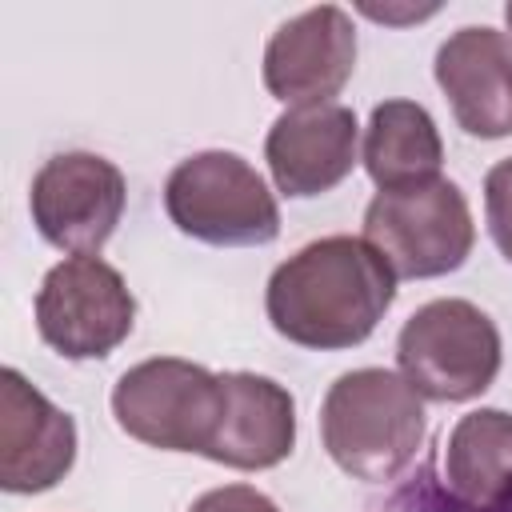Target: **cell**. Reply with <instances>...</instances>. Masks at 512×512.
<instances>
[{
	"label": "cell",
	"mask_w": 512,
	"mask_h": 512,
	"mask_svg": "<svg viewBox=\"0 0 512 512\" xmlns=\"http://www.w3.org/2000/svg\"><path fill=\"white\" fill-rule=\"evenodd\" d=\"M500 328L472 300L444 296L416 308L396 336L400 376L436 404H464L500 376Z\"/></svg>",
	"instance_id": "cell-4"
},
{
	"label": "cell",
	"mask_w": 512,
	"mask_h": 512,
	"mask_svg": "<svg viewBox=\"0 0 512 512\" xmlns=\"http://www.w3.org/2000/svg\"><path fill=\"white\" fill-rule=\"evenodd\" d=\"M264 160L276 192L292 200L324 196L352 176L360 160V124L344 104L288 108L272 120L264 140Z\"/></svg>",
	"instance_id": "cell-11"
},
{
	"label": "cell",
	"mask_w": 512,
	"mask_h": 512,
	"mask_svg": "<svg viewBox=\"0 0 512 512\" xmlns=\"http://www.w3.org/2000/svg\"><path fill=\"white\" fill-rule=\"evenodd\" d=\"M436 84L456 124L476 140L512 136V36L488 24L456 28L436 48Z\"/></svg>",
	"instance_id": "cell-12"
},
{
	"label": "cell",
	"mask_w": 512,
	"mask_h": 512,
	"mask_svg": "<svg viewBox=\"0 0 512 512\" xmlns=\"http://www.w3.org/2000/svg\"><path fill=\"white\" fill-rule=\"evenodd\" d=\"M504 20H508V32H512V0L504 4Z\"/></svg>",
	"instance_id": "cell-19"
},
{
	"label": "cell",
	"mask_w": 512,
	"mask_h": 512,
	"mask_svg": "<svg viewBox=\"0 0 512 512\" xmlns=\"http://www.w3.org/2000/svg\"><path fill=\"white\" fill-rule=\"evenodd\" d=\"M188 512H280V508L252 484H224V488L204 492Z\"/></svg>",
	"instance_id": "cell-18"
},
{
	"label": "cell",
	"mask_w": 512,
	"mask_h": 512,
	"mask_svg": "<svg viewBox=\"0 0 512 512\" xmlns=\"http://www.w3.org/2000/svg\"><path fill=\"white\" fill-rule=\"evenodd\" d=\"M380 512H512V504H504V508H472V504L456 500L444 488V480L432 476V468H420V476H412L404 488H396V496Z\"/></svg>",
	"instance_id": "cell-16"
},
{
	"label": "cell",
	"mask_w": 512,
	"mask_h": 512,
	"mask_svg": "<svg viewBox=\"0 0 512 512\" xmlns=\"http://www.w3.org/2000/svg\"><path fill=\"white\" fill-rule=\"evenodd\" d=\"M136 324V296L100 256H68L40 280L36 332L64 360H104Z\"/></svg>",
	"instance_id": "cell-7"
},
{
	"label": "cell",
	"mask_w": 512,
	"mask_h": 512,
	"mask_svg": "<svg viewBox=\"0 0 512 512\" xmlns=\"http://www.w3.org/2000/svg\"><path fill=\"white\" fill-rule=\"evenodd\" d=\"M168 220L212 248H260L280 236V208L264 176L236 152L212 148L180 160L164 184Z\"/></svg>",
	"instance_id": "cell-3"
},
{
	"label": "cell",
	"mask_w": 512,
	"mask_h": 512,
	"mask_svg": "<svg viewBox=\"0 0 512 512\" xmlns=\"http://www.w3.org/2000/svg\"><path fill=\"white\" fill-rule=\"evenodd\" d=\"M396 300V276L364 236H324L288 256L264 288L268 324L300 348L364 344Z\"/></svg>",
	"instance_id": "cell-1"
},
{
	"label": "cell",
	"mask_w": 512,
	"mask_h": 512,
	"mask_svg": "<svg viewBox=\"0 0 512 512\" xmlns=\"http://www.w3.org/2000/svg\"><path fill=\"white\" fill-rule=\"evenodd\" d=\"M224 412L220 372L180 356H152L132 364L112 388V416L120 432L160 452L208 456Z\"/></svg>",
	"instance_id": "cell-6"
},
{
	"label": "cell",
	"mask_w": 512,
	"mask_h": 512,
	"mask_svg": "<svg viewBox=\"0 0 512 512\" xmlns=\"http://www.w3.org/2000/svg\"><path fill=\"white\" fill-rule=\"evenodd\" d=\"M364 244L384 256L396 280L448 276L472 256L476 244L468 196L444 176L376 192L364 208Z\"/></svg>",
	"instance_id": "cell-5"
},
{
	"label": "cell",
	"mask_w": 512,
	"mask_h": 512,
	"mask_svg": "<svg viewBox=\"0 0 512 512\" xmlns=\"http://www.w3.org/2000/svg\"><path fill=\"white\" fill-rule=\"evenodd\" d=\"M124 172L96 152H60L40 164L28 192L36 232L72 256H96L124 216Z\"/></svg>",
	"instance_id": "cell-8"
},
{
	"label": "cell",
	"mask_w": 512,
	"mask_h": 512,
	"mask_svg": "<svg viewBox=\"0 0 512 512\" xmlns=\"http://www.w3.org/2000/svg\"><path fill=\"white\" fill-rule=\"evenodd\" d=\"M76 464V420L16 368L0 372V488L36 496Z\"/></svg>",
	"instance_id": "cell-10"
},
{
	"label": "cell",
	"mask_w": 512,
	"mask_h": 512,
	"mask_svg": "<svg viewBox=\"0 0 512 512\" xmlns=\"http://www.w3.org/2000/svg\"><path fill=\"white\" fill-rule=\"evenodd\" d=\"M364 172L380 192L428 184L440 176L444 140L436 120L416 100H384L372 108L364 128Z\"/></svg>",
	"instance_id": "cell-14"
},
{
	"label": "cell",
	"mask_w": 512,
	"mask_h": 512,
	"mask_svg": "<svg viewBox=\"0 0 512 512\" xmlns=\"http://www.w3.org/2000/svg\"><path fill=\"white\" fill-rule=\"evenodd\" d=\"M224 412L204 460L264 472L292 456L296 448V400L284 384L260 372H220Z\"/></svg>",
	"instance_id": "cell-13"
},
{
	"label": "cell",
	"mask_w": 512,
	"mask_h": 512,
	"mask_svg": "<svg viewBox=\"0 0 512 512\" xmlns=\"http://www.w3.org/2000/svg\"><path fill=\"white\" fill-rule=\"evenodd\" d=\"M444 488L472 508L512 504V412L476 408L444 444Z\"/></svg>",
	"instance_id": "cell-15"
},
{
	"label": "cell",
	"mask_w": 512,
	"mask_h": 512,
	"mask_svg": "<svg viewBox=\"0 0 512 512\" xmlns=\"http://www.w3.org/2000/svg\"><path fill=\"white\" fill-rule=\"evenodd\" d=\"M484 216L500 256L512 264V156L492 164L484 176Z\"/></svg>",
	"instance_id": "cell-17"
},
{
	"label": "cell",
	"mask_w": 512,
	"mask_h": 512,
	"mask_svg": "<svg viewBox=\"0 0 512 512\" xmlns=\"http://www.w3.org/2000/svg\"><path fill=\"white\" fill-rule=\"evenodd\" d=\"M356 72V24L340 4L284 20L264 48V88L288 108L332 104Z\"/></svg>",
	"instance_id": "cell-9"
},
{
	"label": "cell",
	"mask_w": 512,
	"mask_h": 512,
	"mask_svg": "<svg viewBox=\"0 0 512 512\" xmlns=\"http://www.w3.org/2000/svg\"><path fill=\"white\" fill-rule=\"evenodd\" d=\"M320 440L352 480H396L424 444V396L392 368H352L324 392Z\"/></svg>",
	"instance_id": "cell-2"
}]
</instances>
